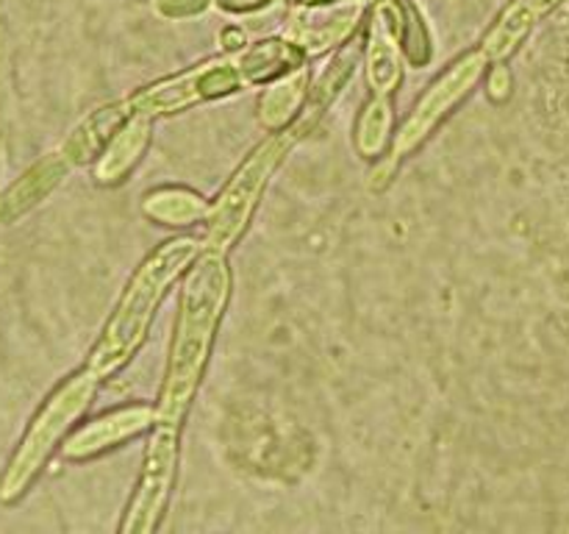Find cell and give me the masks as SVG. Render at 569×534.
<instances>
[{
	"instance_id": "obj_5",
	"label": "cell",
	"mask_w": 569,
	"mask_h": 534,
	"mask_svg": "<svg viewBox=\"0 0 569 534\" xmlns=\"http://www.w3.org/2000/svg\"><path fill=\"white\" fill-rule=\"evenodd\" d=\"M98 387L100 378L83 365L50 389V395L33 412L26 434L20 437L14 454L9 456L3 473H0V504H17L28 493V487L37 482L42 467L53 456V451L61 448L67 434L89 409Z\"/></svg>"
},
{
	"instance_id": "obj_4",
	"label": "cell",
	"mask_w": 569,
	"mask_h": 534,
	"mask_svg": "<svg viewBox=\"0 0 569 534\" xmlns=\"http://www.w3.org/2000/svg\"><path fill=\"white\" fill-rule=\"evenodd\" d=\"M200 254H203V237H172L144 256L83 362L100 382L114 376L133 359L139 345L148 337L150 323L170 284L183 270H189Z\"/></svg>"
},
{
	"instance_id": "obj_12",
	"label": "cell",
	"mask_w": 569,
	"mask_h": 534,
	"mask_svg": "<svg viewBox=\"0 0 569 534\" xmlns=\"http://www.w3.org/2000/svg\"><path fill=\"white\" fill-rule=\"evenodd\" d=\"M209 206V200L200 192H194V189L178 187V184H164V187H156L150 192H144L142 215L148 220L159 222V226L187 228L194 226V222H206Z\"/></svg>"
},
{
	"instance_id": "obj_17",
	"label": "cell",
	"mask_w": 569,
	"mask_h": 534,
	"mask_svg": "<svg viewBox=\"0 0 569 534\" xmlns=\"http://www.w3.org/2000/svg\"><path fill=\"white\" fill-rule=\"evenodd\" d=\"M220 9L231 11V14H250V11H259L264 6H270L272 0H214Z\"/></svg>"
},
{
	"instance_id": "obj_16",
	"label": "cell",
	"mask_w": 569,
	"mask_h": 534,
	"mask_svg": "<svg viewBox=\"0 0 569 534\" xmlns=\"http://www.w3.org/2000/svg\"><path fill=\"white\" fill-rule=\"evenodd\" d=\"M159 11L170 20H178V17H192L200 14V11L209 6V0H159Z\"/></svg>"
},
{
	"instance_id": "obj_10",
	"label": "cell",
	"mask_w": 569,
	"mask_h": 534,
	"mask_svg": "<svg viewBox=\"0 0 569 534\" xmlns=\"http://www.w3.org/2000/svg\"><path fill=\"white\" fill-rule=\"evenodd\" d=\"M150 137H153V117L133 111L94 159V181L103 184V187L126 181L128 172H133V167L142 161Z\"/></svg>"
},
{
	"instance_id": "obj_14",
	"label": "cell",
	"mask_w": 569,
	"mask_h": 534,
	"mask_svg": "<svg viewBox=\"0 0 569 534\" xmlns=\"http://www.w3.org/2000/svg\"><path fill=\"white\" fill-rule=\"evenodd\" d=\"M392 100L387 95H370L356 120V150L365 159H378L389 142H392Z\"/></svg>"
},
{
	"instance_id": "obj_7",
	"label": "cell",
	"mask_w": 569,
	"mask_h": 534,
	"mask_svg": "<svg viewBox=\"0 0 569 534\" xmlns=\"http://www.w3.org/2000/svg\"><path fill=\"white\" fill-rule=\"evenodd\" d=\"M156 421V406L150 404H128L120 409H111L106 415H98L94 421L83 423L76 432L67 434L61 443V456L70 462L92 459V456L106 454L114 445L126 443V439L139 437L148 432Z\"/></svg>"
},
{
	"instance_id": "obj_13",
	"label": "cell",
	"mask_w": 569,
	"mask_h": 534,
	"mask_svg": "<svg viewBox=\"0 0 569 534\" xmlns=\"http://www.w3.org/2000/svg\"><path fill=\"white\" fill-rule=\"evenodd\" d=\"M309 92V72L303 67L276 78V81L267 83V89L259 98V122L270 128V131L289 126L303 111Z\"/></svg>"
},
{
	"instance_id": "obj_6",
	"label": "cell",
	"mask_w": 569,
	"mask_h": 534,
	"mask_svg": "<svg viewBox=\"0 0 569 534\" xmlns=\"http://www.w3.org/2000/svg\"><path fill=\"white\" fill-rule=\"evenodd\" d=\"M492 65L487 53L481 48L470 50V53L459 56L431 87L422 92V98L417 100L411 115L406 117L403 126L398 128V134L389 142L387 159L378 165V172H372V178L378 176V181H372V187H381L383 181H389V176L395 172V167L411 154V150L420 148L428 137L433 134V128L467 98V95L476 89V83L481 81V76L487 72V67Z\"/></svg>"
},
{
	"instance_id": "obj_15",
	"label": "cell",
	"mask_w": 569,
	"mask_h": 534,
	"mask_svg": "<svg viewBox=\"0 0 569 534\" xmlns=\"http://www.w3.org/2000/svg\"><path fill=\"white\" fill-rule=\"evenodd\" d=\"M395 6V20H398V33H400V48H403V56L411 61V65L422 67L431 61V37H428V28L422 22V14L411 3H400V0H392Z\"/></svg>"
},
{
	"instance_id": "obj_18",
	"label": "cell",
	"mask_w": 569,
	"mask_h": 534,
	"mask_svg": "<svg viewBox=\"0 0 569 534\" xmlns=\"http://www.w3.org/2000/svg\"><path fill=\"white\" fill-rule=\"evenodd\" d=\"M289 3H298V6H326V3H337V0H289Z\"/></svg>"
},
{
	"instance_id": "obj_8",
	"label": "cell",
	"mask_w": 569,
	"mask_h": 534,
	"mask_svg": "<svg viewBox=\"0 0 569 534\" xmlns=\"http://www.w3.org/2000/svg\"><path fill=\"white\" fill-rule=\"evenodd\" d=\"M365 67L370 92L392 98L395 89L400 87V78H403V48H400L392 0L378 3L376 14H372L370 33H367Z\"/></svg>"
},
{
	"instance_id": "obj_9",
	"label": "cell",
	"mask_w": 569,
	"mask_h": 534,
	"mask_svg": "<svg viewBox=\"0 0 569 534\" xmlns=\"http://www.w3.org/2000/svg\"><path fill=\"white\" fill-rule=\"evenodd\" d=\"M76 167L67 161V156L59 148H53L50 154H44L42 159L33 161L14 184L0 192V222H14L17 217L28 215L33 206L42 204L61 181H64Z\"/></svg>"
},
{
	"instance_id": "obj_11",
	"label": "cell",
	"mask_w": 569,
	"mask_h": 534,
	"mask_svg": "<svg viewBox=\"0 0 569 534\" xmlns=\"http://www.w3.org/2000/svg\"><path fill=\"white\" fill-rule=\"evenodd\" d=\"M559 3L561 0H511L483 37L481 50L492 61L506 59L509 53H515L517 44L528 37V31Z\"/></svg>"
},
{
	"instance_id": "obj_1",
	"label": "cell",
	"mask_w": 569,
	"mask_h": 534,
	"mask_svg": "<svg viewBox=\"0 0 569 534\" xmlns=\"http://www.w3.org/2000/svg\"><path fill=\"white\" fill-rule=\"evenodd\" d=\"M228 298H231L228 254L203 248V254L189 265L181 284L170 359H167L164 384L156 404V421L150 426V434L156 437L176 439V443L181 437L183 417L209 365L211 345H214Z\"/></svg>"
},
{
	"instance_id": "obj_3",
	"label": "cell",
	"mask_w": 569,
	"mask_h": 534,
	"mask_svg": "<svg viewBox=\"0 0 569 534\" xmlns=\"http://www.w3.org/2000/svg\"><path fill=\"white\" fill-rule=\"evenodd\" d=\"M306 53L292 39H261V42L244 44L226 56H214L189 70L176 72L170 78L150 83L139 92L128 95L131 111H142L148 117L176 115L192 106L209 103V100L228 98L239 89L270 83L287 72L303 67Z\"/></svg>"
},
{
	"instance_id": "obj_2",
	"label": "cell",
	"mask_w": 569,
	"mask_h": 534,
	"mask_svg": "<svg viewBox=\"0 0 569 534\" xmlns=\"http://www.w3.org/2000/svg\"><path fill=\"white\" fill-rule=\"evenodd\" d=\"M359 56V44H345L342 53H339L315 81L303 111H300L289 126L278 128V131H272L264 142L256 145V148L250 150L248 159L233 170V176L228 178V184L222 187V192L217 195L214 204L209 206V215H206V250L228 254V250L237 245V239L242 237L250 217H253L256 204H259L261 192H264L272 172L281 167V161L287 159L311 131H315L328 106L339 98L345 83L353 76Z\"/></svg>"
}]
</instances>
